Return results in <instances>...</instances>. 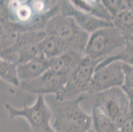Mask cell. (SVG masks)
<instances>
[{
	"instance_id": "obj_1",
	"label": "cell",
	"mask_w": 133,
	"mask_h": 132,
	"mask_svg": "<svg viewBox=\"0 0 133 132\" xmlns=\"http://www.w3.org/2000/svg\"><path fill=\"white\" fill-rule=\"evenodd\" d=\"M89 97L87 93L66 100H54L50 106L52 124L57 132H88L92 128L91 115L87 113L81 103Z\"/></svg>"
},
{
	"instance_id": "obj_2",
	"label": "cell",
	"mask_w": 133,
	"mask_h": 132,
	"mask_svg": "<svg viewBox=\"0 0 133 132\" xmlns=\"http://www.w3.org/2000/svg\"><path fill=\"white\" fill-rule=\"evenodd\" d=\"M44 29L47 34L55 36L62 41L68 52L84 54L89 34L72 17L58 13L48 20Z\"/></svg>"
},
{
	"instance_id": "obj_3",
	"label": "cell",
	"mask_w": 133,
	"mask_h": 132,
	"mask_svg": "<svg viewBox=\"0 0 133 132\" xmlns=\"http://www.w3.org/2000/svg\"><path fill=\"white\" fill-rule=\"evenodd\" d=\"M127 41L114 26L99 29L89 34L84 54L101 61L123 48Z\"/></svg>"
},
{
	"instance_id": "obj_4",
	"label": "cell",
	"mask_w": 133,
	"mask_h": 132,
	"mask_svg": "<svg viewBox=\"0 0 133 132\" xmlns=\"http://www.w3.org/2000/svg\"><path fill=\"white\" fill-rule=\"evenodd\" d=\"M89 98L91 105L101 108L118 130L130 116L131 100L121 87L100 92Z\"/></svg>"
},
{
	"instance_id": "obj_5",
	"label": "cell",
	"mask_w": 133,
	"mask_h": 132,
	"mask_svg": "<svg viewBox=\"0 0 133 132\" xmlns=\"http://www.w3.org/2000/svg\"><path fill=\"white\" fill-rule=\"evenodd\" d=\"M5 108L11 120L24 118L33 132H57L52 124L51 109L43 95H37L32 105L25 104L21 109L16 108L9 104H5Z\"/></svg>"
},
{
	"instance_id": "obj_6",
	"label": "cell",
	"mask_w": 133,
	"mask_h": 132,
	"mask_svg": "<svg viewBox=\"0 0 133 132\" xmlns=\"http://www.w3.org/2000/svg\"><path fill=\"white\" fill-rule=\"evenodd\" d=\"M100 63V61L85 55L70 73L64 87L54 96V98L57 100L72 99L87 93L95 70Z\"/></svg>"
},
{
	"instance_id": "obj_7",
	"label": "cell",
	"mask_w": 133,
	"mask_h": 132,
	"mask_svg": "<svg viewBox=\"0 0 133 132\" xmlns=\"http://www.w3.org/2000/svg\"><path fill=\"white\" fill-rule=\"evenodd\" d=\"M123 81V62L112 61L95 70L87 94L90 96L100 92L121 87Z\"/></svg>"
},
{
	"instance_id": "obj_8",
	"label": "cell",
	"mask_w": 133,
	"mask_h": 132,
	"mask_svg": "<svg viewBox=\"0 0 133 132\" xmlns=\"http://www.w3.org/2000/svg\"><path fill=\"white\" fill-rule=\"evenodd\" d=\"M68 78V76L49 69L37 78L21 82L19 87L25 91L37 95L53 94L56 96L64 87Z\"/></svg>"
},
{
	"instance_id": "obj_9",
	"label": "cell",
	"mask_w": 133,
	"mask_h": 132,
	"mask_svg": "<svg viewBox=\"0 0 133 132\" xmlns=\"http://www.w3.org/2000/svg\"><path fill=\"white\" fill-rule=\"evenodd\" d=\"M60 13L73 18L78 25L89 34L102 28L113 25V21L105 20L76 9L68 0L62 2Z\"/></svg>"
},
{
	"instance_id": "obj_10",
	"label": "cell",
	"mask_w": 133,
	"mask_h": 132,
	"mask_svg": "<svg viewBox=\"0 0 133 132\" xmlns=\"http://www.w3.org/2000/svg\"><path fill=\"white\" fill-rule=\"evenodd\" d=\"M18 73L21 82L27 81L39 77L50 68V60L44 55L18 64Z\"/></svg>"
},
{
	"instance_id": "obj_11",
	"label": "cell",
	"mask_w": 133,
	"mask_h": 132,
	"mask_svg": "<svg viewBox=\"0 0 133 132\" xmlns=\"http://www.w3.org/2000/svg\"><path fill=\"white\" fill-rule=\"evenodd\" d=\"M85 54L69 51L50 60V70L69 77Z\"/></svg>"
},
{
	"instance_id": "obj_12",
	"label": "cell",
	"mask_w": 133,
	"mask_h": 132,
	"mask_svg": "<svg viewBox=\"0 0 133 132\" xmlns=\"http://www.w3.org/2000/svg\"><path fill=\"white\" fill-rule=\"evenodd\" d=\"M76 9L105 20L113 21V17L101 1L98 0H68Z\"/></svg>"
},
{
	"instance_id": "obj_13",
	"label": "cell",
	"mask_w": 133,
	"mask_h": 132,
	"mask_svg": "<svg viewBox=\"0 0 133 132\" xmlns=\"http://www.w3.org/2000/svg\"><path fill=\"white\" fill-rule=\"evenodd\" d=\"M113 25L129 42L133 43V10L125 9L113 19Z\"/></svg>"
},
{
	"instance_id": "obj_14",
	"label": "cell",
	"mask_w": 133,
	"mask_h": 132,
	"mask_svg": "<svg viewBox=\"0 0 133 132\" xmlns=\"http://www.w3.org/2000/svg\"><path fill=\"white\" fill-rule=\"evenodd\" d=\"M91 115L92 128L95 132H119L115 123L99 106L92 105Z\"/></svg>"
},
{
	"instance_id": "obj_15",
	"label": "cell",
	"mask_w": 133,
	"mask_h": 132,
	"mask_svg": "<svg viewBox=\"0 0 133 132\" xmlns=\"http://www.w3.org/2000/svg\"><path fill=\"white\" fill-rule=\"evenodd\" d=\"M39 46L42 54L48 60H51L68 52L63 42L52 35L47 34L40 42Z\"/></svg>"
},
{
	"instance_id": "obj_16",
	"label": "cell",
	"mask_w": 133,
	"mask_h": 132,
	"mask_svg": "<svg viewBox=\"0 0 133 132\" xmlns=\"http://www.w3.org/2000/svg\"><path fill=\"white\" fill-rule=\"evenodd\" d=\"M0 77L3 81L14 87L20 86L17 64L15 63L0 58Z\"/></svg>"
},
{
	"instance_id": "obj_17",
	"label": "cell",
	"mask_w": 133,
	"mask_h": 132,
	"mask_svg": "<svg viewBox=\"0 0 133 132\" xmlns=\"http://www.w3.org/2000/svg\"><path fill=\"white\" fill-rule=\"evenodd\" d=\"M114 61H120L124 64H129L133 66V43L127 42L122 49L101 61L97 65V68L103 67L104 65Z\"/></svg>"
},
{
	"instance_id": "obj_18",
	"label": "cell",
	"mask_w": 133,
	"mask_h": 132,
	"mask_svg": "<svg viewBox=\"0 0 133 132\" xmlns=\"http://www.w3.org/2000/svg\"><path fill=\"white\" fill-rule=\"evenodd\" d=\"M124 81L121 87L130 100H133V66L123 63Z\"/></svg>"
},
{
	"instance_id": "obj_19",
	"label": "cell",
	"mask_w": 133,
	"mask_h": 132,
	"mask_svg": "<svg viewBox=\"0 0 133 132\" xmlns=\"http://www.w3.org/2000/svg\"><path fill=\"white\" fill-rule=\"evenodd\" d=\"M101 2L113 19L119 12L126 9V0H101Z\"/></svg>"
},
{
	"instance_id": "obj_20",
	"label": "cell",
	"mask_w": 133,
	"mask_h": 132,
	"mask_svg": "<svg viewBox=\"0 0 133 132\" xmlns=\"http://www.w3.org/2000/svg\"><path fill=\"white\" fill-rule=\"evenodd\" d=\"M130 116L133 118V100L130 102Z\"/></svg>"
},
{
	"instance_id": "obj_21",
	"label": "cell",
	"mask_w": 133,
	"mask_h": 132,
	"mask_svg": "<svg viewBox=\"0 0 133 132\" xmlns=\"http://www.w3.org/2000/svg\"><path fill=\"white\" fill-rule=\"evenodd\" d=\"M9 1H11V0H1V2H2V3H8V2H9Z\"/></svg>"
},
{
	"instance_id": "obj_22",
	"label": "cell",
	"mask_w": 133,
	"mask_h": 132,
	"mask_svg": "<svg viewBox=\"0 0 133 132\" xmlns=\"http://www.w3.org/2000/svg\"><path fill=\"white\" fill-rule=\"evenodd\" d=\"M88 132H95V131L94 130V129H93V128H91V129L90 130H89V131H88Z\"/></svg>"
},
{
	"instance_id": "obj_23",
	"label": "cell",
	"mask_w": 133,
	"mask_h": 132,
	"mask_svg": "<svg viewBox=\"0 0 133 132\" xmlns=\"http://www.w3.org/2000/svg\"><path fill=\"white\" fill-rule=\"evenodd\" d=\"M98 1H101V0H98Z\"/></svg>"
}]
</instances>
